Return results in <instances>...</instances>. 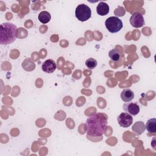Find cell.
<instances>
[{
  "label": "cell",
  "instance_id": "6da1fadb",
  "mask_svg": "<svg viewBox=\"0 0 156 156\" xmlns=\"http://www.w3.org/2000/svg\"><path fill=\"white\" fill-rule=\"evenodd\" d=\"M107 126V116L102 113L90 115L85 124V131L87 135L99 136L105 133Z\"/></svg>",
  "mask_w": 156,
  "mask_h": 156
},
{
  "label": "cell",
  "instance_id": "7a4b0ae2",
  "mask_svg": "<svg viewBox=\"0 0 156 156\" xmlns=\"http://www.w3.org/2000/svg\"><path fill=\"white\" fill-rule=\"evenodd\" d=\"M18 30L16 26L11 23H4L0 26V44H9L17 38Z\"/></svg>",
  "mask_w": 156,
  "mask_h": 156
},
{
  "label": "cell",
  "instance_id": "3957f363",
  "mask_svg": "<svg viewBox=\"0 0 156 156\" xmlns=\"http://www.w3.org/2000/svg\"><path fill=\"white\" fill-rule=\"evenodd\" d=\"M105 25L107 29L111 33H116L123 27L122 21L117 16L108 18L105 21Z\"/></svg>",
  "mask_w": 156,
  "mask_h": 156
},
{
  "label": "cell",
  "instance_id": "277c9868",
  "mask_svg": "<svg viewBox=\"0 0 156 156\" xmlns=\"http://www.w3.org/2000/svg\"><path fill=\"white\" fill-rule=\"evenodd\" d=\"M75 15L78 20L80 21H86L90 18L91 15V10L90 8L84 4H81L78 5L75 10Z\"/></svg>",
  "mask_w": 156,
  "mask_h": 156
},
{
  "label": "cell",
  "instance_id": "5b68a950",
  "mask_svg": "<svg viewBox=\"0 0 156 156\" xmlns=\"http://www.w3.org/2000/svg\"><path fill=\"white\" fill-rule=\"evenodd\" d=\"M130 23L135 28H139L143 26L144 24V19L143 15L138 12L133 13L130 18Z\"/></svg>",
  "mask_w": 156,
  "mask_h": 156
},
{
  "label": "cell",
  "instance_id": "8992f818",
  "mask_svg": "<svg viewBox=\"0 0 156 156\" xmlns=\"http://www.w3.org/2000/svg\"><path fill=\"white\" fill-rule=\"evenodd\" d=\"M118 122L120 126L122 127H128L132 124L133 118L130 114L122 112L118 116Z\"/></svg>",
  "mask_w": 156,
  "mask_h": 156
},
{
  "label": "cell",
  "instance_id": "52a82bcc",
  "mask_svg": "<svg viewBox=\"0 0 156 156\" xmlns=\"http://www.w3.org/2000/svg\"><path fill=\"white\" fill-rule=\"evenodd\" d=\"M123 109L130 115H136L140 112V107L135 102H126L123 104Z\"/></svg>",
  "mask_w": 156,
  "mask_h": 156
},
{
  "label": "cell",
  "instance_id": "ba28073f",
  "mask_svg": "<svg viewBox=\"0 0 156 156\" xmlns=\"http://www.w3.org/2000/svg\"><path fill=\"white\" fill-rule=\"evenodd\" d=\"M57 65L55 62L52 59H48L45 60L41 65L42 70L47 73H52L56 69Z\"/></svg>",
  "mask_w": 156,
  "mask_h": 156
},
{
  "label": "cell",
  "instance_id": "9c48e42d",
  "mask_svg": "<svg viewBox=\"0 0 156 156\" xmlns=\"http://www.w3.org/2000/svg\"><path fill=\"white\" fill-rule=\"evenodd\" d=\"M97 13L100 16H105L109 12V6L104 2H100L96 7Z\"/></svg>",
  "mask_w": 156,
  "mask_h": 156
},
{
  "label": "cell",
  "instance_id": "30bf717a",
  "mask_svg": "<svg viewBox=\"0 0 156 156\" xmlns=\"http://www.w3.org/2000/svg\"><path fill=\"white\" fill-rule=\"evenodd\" d=\"M133 98H134V93L129 88L124 89L121 93V98L125 102H128L131 101L133 99Z\"/></svg>",
  "mask_w": 156,
  "mask_h": 156
},
{
  "label": "cell",
  "instance_id": "8fae6325",
  "mask_svg": "<svg viewBox=\"0 0 156 156\" xmlns=\"http://www.w3.org/2000/svg\"><path fill=\"white\" fill-rule=\"evenodd\" d=\"M145 129L151 133H155L156 132V119L155 118L149 119L146 125Z\"/></svg>",
  "mask_w": 156,
  "mask_h": 156
},
{
  "label": "cell",
  "instance_id": "7c38bea8",
  "mask_svg": "<svg viewBox=\"0 0 156 156\" xmlns=\"http://www.w3.org/2000/svg\"><path fill=\"white\" fill-rule=\"evenodd\" d=\"M132 129L136 134L141 135L145 130V125L142 121H137L132 126Z\"/></svg>",
  "mask_w": 156,
  "mask_h": 156
},
{
  "label": "cell",
  "instance_id": "4fadbf2b",
  "mask_svg": "<svg viewBox=\"0 0 156 156\" xmlns=\"http://www.w3.org/2000/svg\"><path fill=\"white\" fill-rule=\"evenodd\" d=\"M108 56L110 59L114 62H118L121 58V54L120 51L116 48L112 49L108 52Z\"/></svg>",
  "mask_w": 156,
  "mask_h": 156
},
{
  "label": "cell",
  "instance_id": "5bb4252c",
  "mask_svg": "<svg viewBox=\"0 0 156 156\" xmlns=\"http://www.w3.org/2000/svg\"><path fill=\"white\" fill-rule=\"evenodd\" d=\"M51 14L47 11L41 12L38 16V19L39 21L43 24L48 23L51 20Z\"/></svg>",
  "mask_w": 156,
  "mask_h": 156
},
{
  "label": "cell",
  "instance_id": "9a60e30c",
  "mask_svg": "<svg viewBox=\"0 0 156 156\" xmlns=\"http://www.w3.org/2000/svg\"><path fill=\"white\" fill-rule=\"evenodd\" d=\"M97 61L93 58H90L87 59L85 62V65L87 67L90 69L95 68V67L97 66Z\"/></svg>",
  "mask_w": 156,
  "mask_h": 156
}]
</instances>
